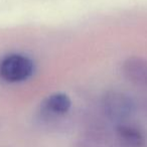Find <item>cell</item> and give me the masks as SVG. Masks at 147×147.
Instances as JSON below:
<instances>
[{"mask_svg": "<svg viewBox=\"0 0 147 147\" xmlns=\"http://www.w3.org/2000/svg\"><path fill=\"white\" fill-rule=\"evenodd\" d=\"M33 63L23 55H9L0 63V77L8 83L25 81L32 75Z\"/></svg>", "mask_w": 147, "mask_h": 147, "instance_id": "6da1fadb", "label": "cell"}, {"mask_svg": "<svg viewBox=\"0 0 147 147\" xmlns=\"http://www.w3.org/2000/svg\"><path fill=\"white\" fill-rule=\"evenodd\" d=\"M71 99L63 93H55L51 95L43 103L45 110L53 115L65 114L71 108Z\"/></svg>", "mask_w": 147, "mask_h": 147, "instance_id": "277c9868", "label": "cell"}, {"mask_svg": "<svg viewBox=\"0 0 147 147\" xmlns=\"http://www.w3.org/2000/svg\"><path fill=\"white\" fill-rule=\"evenodd\" d=\"M122 69L124 75L131 82L147 88V59L131 57L123 63Z\"/></svg>", "mask_w": 147, "mask_h": 147, "instance_id": "3957f363", "label": "cell"}, {"mask_svg": "<svg viewBox=\"0 0 147 147\" xmlns=\"http://www.w3.org/2000/svg\"><path fill=\"white\" fill-rule=\"evenodd\" d=\"M118 136L125 147H141L144 143L142 133L135 127L128 125L118 127Z\"/></svg>", "mask_w": 147, "mask_h": 147, "instance_id": "5b68a950", "label": "cell"}, {"mask_svg": "<svg viewBox=\"0 0 147 147\" xmlns=\"http://www.w3.org/2000/svg\"><path fill=\"white\" fill-rule=\"evenodd\" d=\"M103 107L107 116L115 121H123L134 113V103L124 93L112 91L105 95Z\"/></svg>", "mask_w": 147, "mask_h": 147, "instance_id": "7a4b0ae2", "label": "cell"}]
</instances>
